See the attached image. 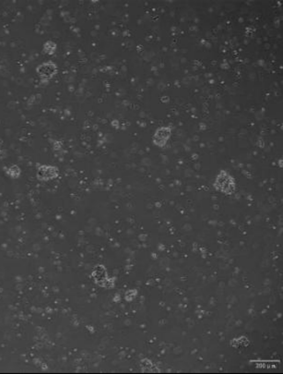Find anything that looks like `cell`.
I'll return each instance as SVG.
<instances>
[{
  "label": "cell",
  "mask_w": 283,
  "mask_h": 374,
  "mask_svg": "<svg viewBox=\"0 0 283 374\" xmlns=\"http://www.w3.org/2000/svg\"><path fill=\"white\" fill-rule=\"evenodd\" d=\"M214 189L224 195L231 196L235 193L237 183L234 176L227 170H221L213 182Z\"/></svg>",
  "instance_id": "6da1fadb"
},
{
  "label": "cell",
  "mask_w": 283,
  "mask_h": 374,
  "mask_svg": "<svg viewBox=\"0 0 283 374\" xmlns=\"http://www.w3.org/2000/svg\"><path fill=\"white\" fill-rule=\"evenodd\" d=\"M91 277L93 278L94 283L101 288L110 289V288H114L115 286L116 277H109L106 267L103 264H97L94 266L92 274H91Z\"/></svg>",
  "instance_id": "7a4b0ae2"
},
{
  "label": "cell",
  "mask_w": 283,
  "mask_h": 374,
  "mask_svg": "<svg viewBox=\"0 0 283 374\" xmlns=\"http://www.w3.org/2000/svg\"><path fill=\"white\" fill-rule=\"evenodd\" d=\"M36 73L38 74L39 78H40V84L46 85L58 73V66L51 60L45 61L37 66Z\"/></svg>",
  "instance_id": "3957f363"
},
{
  "label": "cell",
  "mask_w": 283,
  "mask_h": 374,
  "mask_svg": "<svg viewBox=\"0 0 283 374\" xmlns=\"http://www.w3.org/2000/svg\"><path fill=\"white\" fill-rule=\"evenodd\" d=\"M59 168L54 165H39L36 179L41 182H49L59 178Z\"/></svg>",
  "instance_id": "277c9868"
},
{
  "label": "cell",
  "mask_w": 283,
  "mask_h": 374,
  "mask_svg": "<svg viewBox=\"0 0 283 374\" xmlns=\"http://www.w3.org/2000/svg\"><path fill=\"white\" fill-rule=\"evenodd\" d=\"M173 130L170 126H163L155 130L153 136V142L155 146L159 148H164L167 145L171 137H172Z\"/></svg>",
  "instance_id": "5b68a950"
},
{
  "label": "cell",
  "mask_w": 283,
  "mask_h": 374,
  "mask_svg": "<svg viewBox=\"0 0 283 374\" xmlns=\"http://www.w3.org/2000/svg\"><path fill=\"white\" fill-rule=\"evenodd\" d=\"M5 174L10 179H19L22 176V168L18 165H11L9 168H5Z\"/></svg>",
  "instance_id": "8992f818"
},
{
  "label": "cell",
  "mask_w": 283,
  "mask_h": 374,
  "mask_svg": "<svg viewBox=\"0 0 283 374\" xmlns=\"http://www.w3.org/2000/svg\"><path fill=\"white\" fill-rule=\"evenodd\" d=\"M57 49V44L52 41V40H47L43 45V53L47 55V56H54Z\"/></svg>",
  "instance_id": "52a82bcc"
},
{
  "label": "cell",
  "mask_w": 283,
  "mask_h": 374,
  "mask_svg": "<svg viewBox=\"0 0 283 374\" xmlns=\"http://www.w3.org/2000/svg\"><path fill=\"white\" fill-rule=\"evenodd\" d=\"M137 295V291L136 289H130V290H127L125 294V300L127 301H132L133 299H135V298Z\"/></svg>",
  "instance_id": "ba28073f"
},
{
  "label": "cell",
  "mask_w": 283,
  "mask_h": 374,
  "mask_svg": "<svg viewBox=\"0 0 283 374\" xmlns=\"http://www.w3.org/2000/svg\"><path fill=\"white\" fill-rule=\"evenodd\" d=\"M5 151L4 149L2 148V146L0 145V161H2L4 158H5Z\"/></svg>",
  "instance_id": "9c48e42d"
}]
</instances>
